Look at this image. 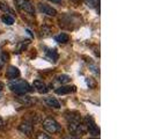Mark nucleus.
<instances>
[{
	"label": "nucleus",
	"instance_id": "obj_1",
	"mask_svg": "<svg viewBox=\"0 0 154 139\" xmlns=\"http://www.w3.org/2000/svg\"><path fill=\"white\" fill-rule=\"evenodd\" d=\"M67 124H69V130L72 133L77 134V136H82L86 132L85 124L81 122V117L80 114L77 111H69L67 113Z\"/></svg>",
	"mask_w": 154,
	"mask_h": 139
},
{
	"label": "nucleus",
	"instance_id": "obj_2",
	"mask_svg": "<svg viewBox=\"0 0 154 139\" xmlns=\"http://www.w3.org/2000/svg\"><path fill=\"white\" fill-rule=\"evenodd\" d=\"M9 89L13 93H15L17 95H24L27 93L32 92V87H31L27 81H24L22 79H13L9 81L8 84Z\"/></svg>",
	"mask_w": 154,
	"mask_h": 139
},
{
	"label": "nucleus",
	"instance_id": "obj_3",
	"mask_svg": "<svg viewBox=\"0 0 154 139\" xmlns=\"http://www.w3.org/2000/svg\"><path fill=\"white\" fill-rule=\"evenodd\" d=\"M43 128L49 133H58L62 130V126L52 117H48L43 121Z\"/></svg>",
	"mask_w": 154,
	"mask_h": 139
},
{
	"label": "nucleus",
	"instance_id": "obj_4",
	"mask_svg": "<svg viewBox=\"0 0 154 139\" xmlns=\"http://www.w3.org/2000/svg\"><path fill=\"white\" fill-rule=\"evenodd\" d=\"M85 126H86V131H88L91 134H93L94 137H97L100 134V129L99 126L96 125V123L94 122L93 117L91 115H87L85 117Z\"/></svg>",
	"mask_w": 154,
	"mask_h": 139
},
{
	"label": "nucleus",
	"instance_id": "obj_5",
	"mask_svg": "<svg viewBox=\"0 0 154 139\" xmlns=\"http://www.w3.org/2000/svg\"><path fill=\"white\" fill-rule=\"evenodd\" d=\"M16 6L19 7L20 11H22L24 13H28L30 15L35 14V8L30 0H16Z\"/></svg>",
	"mask_w": 154,
	"mask_h": 139
},
{
	"label": "nucleus",
	"instance_id": "obj_6",
	"mask_svg": "<svg viewBox=\"0 0 154 139\" xmlns=\"http://www.w3.org/2000/svg\"><path fill=\"white\" fill-rule=\"evenodd\" d=\"M38 9L41 13H43V14H45V15H49V16L57 15V11H56L54 7H51V6H49V5L44 4V2H39Z\"/></svg>",
	"mask_w": 154,
	"mask_h": 139
},
{
	"label": "nucleus",
	"instance_id": "obj_7",
	"mask_svg": "<svg viewBox=\"0 0 154 139\" xmlns=\"http://www.w3.org/2000/svg\"><path fill=\"white\" fill-rule=\"evenodd\" d=\"M75 91H77L75 86H62V87H58L54 92L58 95H65V94H69V93H73Z\"/></svg>",
	"mask_w": 154,
	"mask_h": 139
},
{
	"label": "nucleus",
	"instance_id": "obj_8",
	"mask_svg": "<svg viewBox=\"0 0 154 139\" xmlns=\"http://www.w3.org/2000/svg\"><path fill=\"white\" fill-rule=\"evenodd\" d=\"M20 77V71L17 67L15 66H9L6 71V78L9 79V80H13V79H16V78Z\"/></svg>",
	"mask_w": 154,
	"mask_h": 139
},
{
	"label": "nucleus",
	"instance_id": "obj_9",
	"mask_svg": "<svg viewBox=\"0 0 154 139\" xmlns=\"http://www.w3.org/2000/svg\"><path fill=\"white\" fill-rule=\"evenodd\" d=\"M34 87H35V89L39 93V94H45V93L49 92V88H48V86L42 81V80H35L34 81Z\"/></svg>",
	"mask_w": 154,
	"mask_h": 139
},
{
	"label": "nucleus",
	"instance_id": "obj_10",
	"mask_svg": "<svg viewBox=\"0 0 154 139\" xmlns=\"http://www.w3.org/2000/svg\"><path fill=\"white\" fill-rule=\"evenodd\" d=\"M45 54H46V58H48L50 62L56 63L58 60V58H59V54H58L56 49H46Z\"/></svg>",
	"mask_w": 154,
	"mask_h": 139
},
{
	"label": "nucleus",
	"instance_id": "obj_11",
	"mask_svg": "<svg viewBox=\"0 0 154 139\" xmlns=\"http://www.w3.org/2000/svg\"><path fill=\"white\" fill-rule=\"evenodd\" d=\"M20 131L24 133V134H27V136H31V133H32V125L30 123H28V122H24L20 125Z\"/></svg>",
	"mask_w": 154,
	"mask_h": 139
},
{
	"label": "nucleus",
	"instance_id": "obj_12",
	"mask_svg": "<svg viewBox=\"0 0 154 139\" xmlns=\"http://www.w3.org/2000/svg\"><path fill=\"white\" fill-rule=\"evenodd\" d=\"M44 101H45L46 104H48L49 107H51V108H54V109L60 108V103H59V101L57 100L56 97H46Z\"/></svg>",
	"mask_w": 154,
	"mask_h": 139
},
{
	"label": "nucleus",
	"instance_id": "obj_13",
	"mask_svg": "<svg viewBox=\"0 0 154 139\" xmlns=\"http://www.w3.org/2000/svg\"><path fill=\"white\" fill-rule=\"evenodd\" d=\"M69 35L67 34H64V32H62V34H59V35H57L56 37H54V41L57 42V43H60V44H65V43H67L69 42Z\"/></svg>",
	"mask_w": 154,
	"mask_h": 139
},
{
	"label": "nucleus",
	"instance_id": "obj_14",
	"mask_svg": "<svg viewBox=\"0 0 154 139\" xmlns=\"http://www.w3.org/2000/svg\"><path fill=\"white\" fill-rule=\"evenodd\" d=\"M85 1H86V5H87L88 7L96 8L97 12L100 13V7H97V6L100 5V0H85Z\"/></svg>",
	"mask_w": 154,
	"mask_h": 139
},
{
	"label": "nucleus",
	"instance_id": "obj_15",
	"mask_svg": "<svg viewBox=\"0 0 154 139\" xmlns=\"http://www.w3.org/2000/svg\"><path fill=\"white\" fill-rule=\"evenodd\" d=\"M57 81L60 82L62 85H64V84H69V81H71V78H69L67 74H62V76H58V77H57Z\"/></svg>",
	"mask_w": 154,
	"mask_h": 139
},
{
	"label": "nucleus",
	"instance_id": "obj_16",
	"mask_svg": "<svg viewBox=\"0 0 154 139\" xmlns=\"http://www.w3.org/2000/svg\"><path fill=\"white\" fill-rule=\"evenodd\" d=\"M2 22L5 24H7V26H12L14 23V17L9 15H4L2 16Z\"/></svg>",
	"mask_w": 154,
	"mask_h": 139
},
{
	"label": "nucleus",
	"instance_id": "obj_17",
	"mask_svg": "<svg viewBox=\"0 0 154 139\" xmlns=\"http://www.w3.org/2000/svg\"><path fill=\"white\" fill-rule=\"evenodd\" d=\"M17 101H19V102H21L22 104H31L30 97H28V96H24V95H21L20 97H17Z\"/></svg>",
	"mask_w": 154,
	"mask_h": 139
},
{
	"label": "nucleus",
	"instance_id": "obj_18",
	"mask_svg": "<svg viewBox=\"0 0 154 139\" xmlns=\"http://www.w3.org/2000/svg\"><path fill=\"white\" fill-rule=\"evenodd\" d=\"M0 8H1L4 12H7V13H9V14H13V11L8 7L6 4H4V2H0Z\"/></svg>",
	"mask_w": 154,
	"mask_h": 139
},
{
	"label": "nucleus",
	"instance_id": "obj_19",
	"mask_svg": "<svg viewBox=\"0 0 154 139\" xmlns=\"http://www.w3.org/2000/svg\"><path fill=\"white\" fill-rule=\"evenodd\" d=\"M36 139H51V138H50L49 134H46L44 132H39V133H37V136H36Z\"/></svg>",
	"mask_w": 154,
	"mask_h": 139
},
{
	"label": "nucleus",
	"instance_id": "obj_20",
	"mask_svg": "<svg viewBox=\"0 0 154 139\" xmlns=\"http://www.w3.org/2000/svg\"><path fill=\"white\" fill-rule=\"evenodd\" d=\"M27 44H28V42H26V43H21V44H20V46H19V49H17V52H21L23 49L26 48V45H27Z\"/></svg>",
	"mask_w": 154,
	"mask_h": 139
},
{
	"label": "nucleus",
	"instance_id": "obj_21",
	"mask_svg": "<svg viewBox=\"0 0 154 139\" xmlns=\"http://www.w3.org/2000/svg\"><path fill=\"white\" fill-rule=\"evenodd\" d=\"M2 59H4V62H7L8 59V56L6 54H2Z\"/></svg>",
	"mask_w": 154,
	"mask_h": 139
},
{
	"label": "nucleus",
	"instance_id": "obj_22",
	"mask_svg": "<svg viewBox=\"0 0 154 139\" xmlns=\"http://www.w3.org/2000/svg\"><path fill=\"white\" fill-rule=\"evenodd\" d=\"M4 88H5V85H4V82H1V81H0V92H1Z\"/></svg>",
	"mask_w": 154,
	"mask_h": 139
},
{
	"label": "nucleus",
	"instance_id": "obj_23",
	"mask_svg": "<svg viewBox=\"0 0 154 139\" xmlns=\"http://www.w3.org/2000/svg\"><path fill=\"white\" fill-rule=\"evenodd\" d=\"M71 1H72V2H74L75 5H78V4H80V2H81V0H71Z\"/></svg>",
	"mask_w": 154,
	"mask_h": 139
},
{
	"label": "nucleus",
	"instance_id": "obj_24",
	"mask_svg": "<svg viewBox=\"0 0 154 139\" xmlns=\"http://www.w3.org/2000/svg\"><path fill=\"white\" fill-rule=\"evenodd\" d=\"M2 126H4V121H2V118L0 117V129H1Z\"/></svg>",
	"mask_w": 154,
	"mask_h": 139
},
{
	"label": "nucleus",
	"instance_id": "obj_25",
	"mask_svg": "<svg viewBox=\"0 0 154 139\" xmlns=\"http://www.w3.org/2000/svg\"><path fill=\"white\" fill-rule=\"evenodd\" d=\"M50 1H52V2H56V4H59L62 0H50Z\"/></svg>",
	"mask_w": 154,
	"mask_h": 139
},
{
	"label": "nucleus",
	"instance_id": "obj_26",
	"mask_svg": "<svg viewBox=\"0 0 154 139\" xmlns=\"http://www.w3.org/2000/svg\"><path fill=\"white\" fill-rule=\"evenodd\" d=\"M91 139H99V138H96V137H95V138H91Z\"/></svg>",
	"mask_w": 154,
	"mask_h": 139
}]
</instances>
